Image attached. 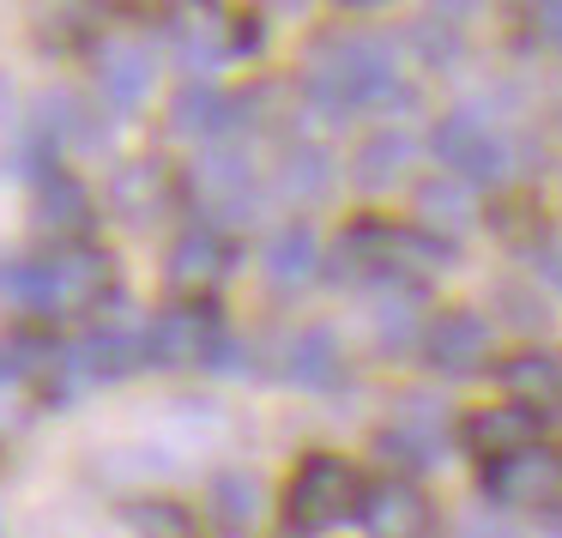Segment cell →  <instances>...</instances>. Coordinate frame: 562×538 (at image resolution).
Here are the masks:
<instances>
[{"label":"cell","mask_w":562,"mask_h":538,"mask_svg":"<svg viewBox=\"0 0 562 538\" xmlns=\"http://www.w3.org/2000/svg\"><path fill=\"white\" fill-rule=\"evenodd\" d=\"M188 188L206 212H218L224 224H248L255 218V164L248 152H231V146H206L188 170Z\"/></svg>","instance_id":"7c38bea8"},{"label":"cell","mask_w":562,"mask_h":538,"mask_svg":"<svg viewBox=\"0 0 562 538\" xmlns=\"http://www.w3.org/2000/svg\"><path fill=\"white\" fill-rule=\"evenodd\" d=\"M477 224V188L460 182V176H424L417 182V231L441 236V243H453V236H465Z\"/></svg>","instance_id":"7402d4cb"},{"label":"cell","mask_w":562,"mask_h":538,"mask_svg":"<svg viewBox=\"0 0 562 538\" xmlns=\"http://www.w3.org/2000/svg\"><path fill=\"white\" fill-rule=\"evenodd\" d=\"M538 272H544V279L562 291V243H544V248H538Z\"/></svg>","instance_id":"d6a6232c"},{"label":"cell","mask_w":562,"mask_h":538,"mask_svg":"<svg viewBox=\"0 0 562 538\" xmlns=\"http://www.w3.org/2000/svg\"><path fill=\"white\" fill-rule=\"evenodd\" d=\"M538 429H544V417L532 412V405H484V412H472L460 424V441L477 453L484 466H496V460H508V453H526V448H538Z\"/></svg>","instance_id":"e0dca14e"},{"label":"cell","mask_w":562,"mask_h":538,"mask_svg":"<svg viewBox=\"0 0 562 538\" xmlns=\"http://www.w3.org/2000/svg\"><path fill=\"white\" fill-rule=\"evenodd\" d=\"M243 122H248V103L236 91H224L218 79H182L170 98V134L194 139V146H224Z\"/></svg>","instance_id":"8fae6325"},{"label":"cell","mask_w":562,"mask_h":538,"mask_svg":"<svg viewBox=\"0 0 562 538\" xmlns=\"http://www.w3.org/2000/svg\"><path fill=\"white\" fill-rule=\"evenodd\" d=\"M460 19H465L460 7H453V13H441V7H436V13H424L412 25V49L424 55V67H453V61H460V49H465V43H460Z\"/></svg>","instance_id":"f1b7e54d"},{"label":"cell","mask_w":562,"mask_h":538,"mask_svg":"<svg viewBox=\"0 0 562 538\" xmlns=\"http://www.w3.org/2000/svg\"><path fill=\"white\" fill-rule=\"evenodd\" d=\"M490 508H538V514H562V448H526L508 460L477 472Z\"/></svg>","instance_id":"ba28073f"},{"label":"cell","mask_w":562,"mask_h":538,"mask_svg":"<svg viewBox=\"0 0 562 538\" xmlns=\"http://www.w3.org/2000/svg\"><path fill=\"white\" fill-rule=\"evenodd\" d=\"M412 164H417V139L405 127H375V134H363V146L351 158V182L363 194H387L412 176Z\"/></svg>","instance_id":"603a6c76"},{"label":"cell","mask_w":562,"mask_h":538,"mask_svg":"<svg viewBox=\"0 0 562 538\" xmlns=\"http://www.w3.org/2000/svg\"><path fill=\"white\" fill-rule=\"evenodd\" d=\"M260 272H267L279 291H296V284H308L315 272H327V255H321V236L308 231V224H279V231L267 236V248H260Z\"/></svg>","instance_id":"cb8c5ba5"},{"label":"cell","mask_w":562,"mask_h":538,"mask_svg":"<svg viewBox=\"0 0 562 538\" xmlns=\"http://www.w3.org/2000/svg\"><path fill=\"white\" fill-rule=\"evenodd\" d=\"M151 79H158V61H151V49L139 37H103L98 43V98L110 110H122V115L146 110Z\"/></svg>","instance_id":"9a60e30c"},{"label":"cell","mask_w":562,"mask_h":538,"mask_svg":"<svg viewBox=\"0 0 562 538\" xmlns=\"http://www.w3.org/2000/svg\"><path fill=\"white\" fill-rule=\"evenodd\" d=\"M164 37L176 43L182 67H194V79H200V74H212V67H224L231 55H255V49H260V13L176 7V13L164 19Z\"/></svg>","instance_id":"5b68a950"},{"label":"cell","mask_w":562,"mask_h":538,"mask_svg":"<svg viewBox=\"0 0 562 538\" xmlns=\"http://www.w3.org/2000/svg\"><path fill=\"white\" fill-rule=\"evenodd\" d=\"M91 224H98V200H91V188L79 182V176L55 170L49 182H37V231L55 236V243H86Z\"/></svg>","instance_id":"44dd1931"},{"label":"cell","mask_w":562,"mask_h":538,"mask_svg":"<svg viewBox=\"0 0 562 538\" xmlns=\"http://www.w3.org/2000/svg\"><path fill=\"white\" fill-rule=\"evenodd\" d=\"M103 321L91 333H79L74 345H67V381H122V376H134V369H146V327H127L122 321V309H127V296L122 291H110L103 296Z\"/></svg>","instance_id":"52a82bcc"},{"label":"cell","mask_w":562,"mask_h":538,"mask_svg":"<svg viewBox=\"0 0 562 538\" xmlns=\"http://www.w3.org/2000/svg\"><path fill=\"white\" fill-rule=\"evenodd\" d=\"M333 188H339V164L321 139H291L272 164V194L291 200V206H321Z\"/></svg>","instance_id":"d6986e66"},{"label":"cell","mask_w":562,"mask_h":538,"mask_svg":"<svg viewBox=\"0 0 562 538\" xmlns=\"http://www.w3.org/2000/svg\"><path fill=\"white\" fill-rule=\"evenodd\" d=\"M429 152H436L441 170L460 176V182H472V188H502L514 176L508 139H502L477 110H448L441 115L436 134H429Z\"/></svg>","instance_id":"8992f818"},{"label":"cell","mask_w":562,"mask_h":538,"mask_svg":"<svg viewBox=\"0 0 562 538\" xmlns=\"http://www.w3.org/2000/svg\"><path fill=\"white\" fill-rule=\"evenodd\" d=\"M115 291V267L103 248L79 243V248H55L49 260H13L0 267V296H13L19 309L55 321V315H86L103 309V296Z\"/></svg>","instance_id":"7a4b0ae2"},{"label":"cell","mask_w":562,"mask_h":538,"mask_svg":"<svg viewBox=\"0 0 562 538\" xmlns=\"http://www.w3.org/2000/svg\"><path fill=\"white\" fill-rule=\"evenodd\" d=\"M363 533L369 538H436V508L412 478H381L363 496Z\"/></svg>","instance_id":"5bb4252c"},{"label":"cell","mask_w":562,"mask_h":538,"mask_svg":"<svg viewBox=\"0 0 562 538\" xmlns=\"http://www.w3.org/2000/svg\"><path fill=\"white\" fill-rule=\"evenodd\" d=\"M176 194H182V182H176V170L164 158H127L122 170L110 176V206L122 224L164 218V212L176 206Z\"/></svg>","instance_id":"2e32d148"},{"label":"cell","mask_w":562,"mask_h":538,"mask_svg":"<svg viewBox=\"0 0 562 538\" xmlns=\"http://www.w3.org/2000/svg\"><path fill=\"white\" fill-rule=\"evenodd\" d=\"M375 453L393 472H429V466H441V453H448V412H441V400L405 393L400 417L387 429H375Z\"/></svg>","instance_id":"9c48e42d"},{"label":"cell","mask_w":562,"mask_h":538,"mask_svg":"<svg viewBox=\"0 0 562 538\" xmlns=\"http://www.w3.org/2000/svg\"><path fill=\"white\" fill-rule=\"evenodd\" d=\"M363 496H369V484L351 460H339V453H308L291 472V484H284V508H279L284 533H296V538L333 533L339 520L363 514Z\"/></svg>","instance_id":"277c9868"},{"label":"cell","mask_w":562,"mask_h":538,"mask_svg":"<svg viewBox=\"0 0 562 538\" xmlns=\"http://www.w3.org/2000/svg\"><path fill=\"white\" fill-rule=\"evenodd\" d=\"M502 388H508L514 405H550L557 412L562 405V351H550V345H526V351H514L508 363H502Z\"/></svg>","instance_id":"d4e9b609"},{"label":"cell","mask_w":562,"mask_h":538,"mask_svg":"<svg viewBox=\"0 0 562 538\" xmlns=\"http://www.w3.org/2000/svg\"><path fill=\"white\" fill-rule=\"evenodd\" d=\"M424 357L436 376H453V381L477 376L496 357V321L477 315V309H441V315H429Z\"/></svg>","instance_id":"30bf717a"},{"label":"cell","mask_w":562,"mask_h":538,"mask_svg":"<svg viewBox=\"0 0 562 538\" xmlns=\"http://www.w3.org/2000/svg\"><path fill=\"white\" fill-rule=\"evenodd\" d=\"M557 424H562V405H557Z\"/></svg>","instance_id":"836d02e7"},{"label":"cell","mask_w":562,"mask_h":538,"mask_svg":"<svg viewBox=\"0 0 562 538\" xmlns=\"http://www.w3.org/2000/svg\"><path fill=\"white\" fill-rule=\"evenodd\" d=\"M231 260H236L231 236H224L212 218H200V224H188V231L176 236V248H170V284L188 296V303H206V296L231 279Z\"/></svg>","instance_id":"4fadbf2b"},{"label":"cell","mask_w":562,"mask_h":538,"mask_svg":"<svg viewBox=\"0 0 562 538\" xmlns=\"http://www.w3.org/2000/svg\"><path fill=\"white\" fill-rule=\"evenodd\" d=\"M424 333H429V321H424V291H381V303H375V345L381 351H424Z\"/></svg>","instance_id":"4316f807"},{"label":"cell","mask_w":562,"mask_h":538,"mask_svg":"<svg viewBox=\"0 0 562 538\" xmlns=\"http://www.w3.org/2000/svg\"><path fill=\"white\" fill-rule=\"evenodd\" d=\"M236 357H243V345L231 339L212 296L164 309L146 327V369H218V376H236L243 369Z\"/></svg>","instance_id":"3957f363"},{"label":"cell","mask_w":562,"mask_h":538,"mask_svg":"<svg viewBox=\"0 0 562 538\" xmlns=\"http://www.w3.org/2000/svg\"><path fill=\"white\" fill-rule=\"evenodd\" d=\"M206 508H212V520H218L231 538H248V533H255V520H260V478L243 472V466L218 472L206 484Z\"/></svg>","instance_id":"484cf974"},{"label":"cell","mask_w":562,"mask_h":538,"mask_svg":"<svg viewBox=\"0 0 562 538\" xmlns=\"http://www.w3.org/2000/svg\"><path fill=\"white\" fill-rule=\"evenodd\" d=\"M0 381H19L31 393H61L67 381V345H55L37 327H13L0 339Z\"/></svg>","instance_id":"ac0fdd59"},{"label":"cell","mask_w":562,"mask_h":538,"mask_svg":"<svg viewBox=\"0 0 562 538\" xmlns=\"http://www.w3.org/2000/svg\"><path fill=\"white\" fill-rule=\"evenodd\" d=\"M532 31L550 43V49H562V0H544V7H532Z\"/></svg>","instance_id":"1f68e13d"},{"label":"cell","mask_w":562,"mask_h":538,"mask_svg":"<svg viewBox=\"0 0 562 538\" xmlns=\"http://www.w3.org/2000/svg\"><path fill=\"white\" fill-rule=\"evenodd\" d=\"M122 520L134 538H200V520L170 496H134L122 502Z\"/></svg>","instance_id":"83f0119b"},{"label":"cell","mask_w":562,"mask_h":538,"mask_svg":"<svg viewBox=\"0 0 562 538\" xmlns=\"http://www.w3.org/2000/svg\"><path fill=\"white\" fill-rule=\"evenodd\" d=\"M460 538H520V533H514V526H502L490 508H477V514H465V520H460Z\"/></svg>","instance_id":"4dcf8cb0"},{"label":"cell","mask_w":562,"mask_h":538,"mask_svg":"<svg viewBox=\"0 0 562 538\" xmlns=\"http://www.w3.org/2000/svg\"><path fill=\"white\" fill-rule=\"evenodd\" d=\"M303 98L321 110V122H345L357 110H405L412 86L400 74V55L375 31H333L308 49Z\"/></svg>","instance_id":"6da1fadb"},{"label":"cell","mask_w":562,"mask_h":538,"mask_svg":"<svg viewBox=\"0 0 562 538\" xmlns=\"http://www.w3.org/2000/svg\"><path fill=\"white\" fill-rule=\"evenodd\" d=\"M351 363H345V345L333 327H303L291 345H284V381L303 393H333L345 388Z\"/></svg>","instance_id":"ffe728a7"},{"label":"cell","mask_w":562,"mask_h":538,"mask_svg":"<svg viewBox=\"0 0 562 538\" xmlns=\"http://www.w3.org/2000/svg\"><path fill=\"white\" fill-rule=\"evenodd\" d=\"M502 303H508V321H514V327H550L544 296H532V291H520V284H508V291H502Z\"/></svg>","instance_id":"f546056e"}]
</instances>
